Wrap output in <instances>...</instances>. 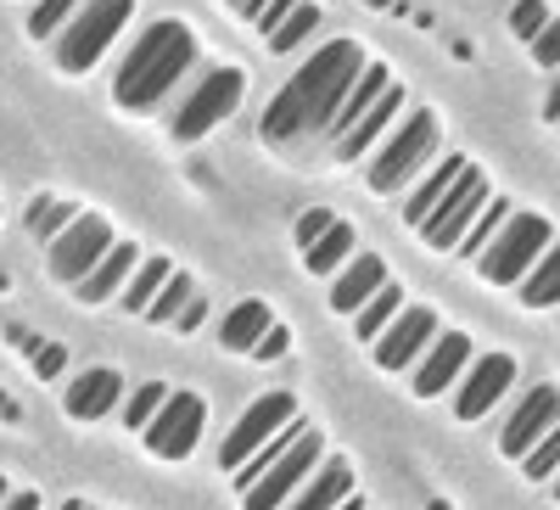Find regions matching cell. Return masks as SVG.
Returning a JSON list of instances; mask_svg holds the SVG:
<instances>
[{
    "label": "cell",
    "mask_w": 560,
    "mask_h": 510,
    "mask_svg": "<svg viewBox=\"0 0 560 510\" xmlns=\"http://www.w3.org/2000/svg\"><path fill=\"white\" fill-rule=\"evenodd\" d=\"M359 68H364V51L353 39L319 45V51L280 84V96L264 107V141L269 147H292V141H308V135L331 129V113L342 107Z\"/></svg>",
    "instance_id": "1"
},
{
    "label": "cell",
    "mask_w": 560,
    "mask_h": 510,
    "mask_svg": "<svg viewBox=\"0 0 560 510\" xmlns=\"http://www.w3.org/2000/svg\"><path fill=\"white\" fill-rule=\"evenodd\" d=\"M197 62V39H191V28L185 23H174V18H158L147 34L135 39V51L118 62V79H113V96H118V107H129V113H152L168 90L179 84V73Z\"/></svg>",
    "instance_id": "2"
},
{
    "label": "cell",
    "mask_w": 560,
    "mask_h": 510,
    "mask_svg": "<svg viewBox=\"0 0 560 510\" xmlns=\"http://www.w3.org/2000/svg\"><path fill=\"white\" fill-rule=\"evenodd\" d=\"M135 0H79V12L68 18V28H57V68L62 73H84L96 68L102 51L113 45V34L129 23Z\"/></svg>",
    "instance_id": "3"
},
{
    "label": "cell",
    "mask_w": 560,
    "mask_h": 510,
    "mask_svg": "<svg viewBox=\"0 0 560 510\" xmlns=\"http://www.w3.org/2000/svg\"><path fill=\"white\" fill-rule=\"evenodd\" d=\"M549 242H555V230H549L544 213H504L499 230L488 236V247L477 253V269L488 275V281L510 287V281H522L527 264H533Z\"/></svg>",
    "instance_id": "4"
},
{
    "label": "cell",
    "mask_w": 560,
    "mask_h": 510,
    "mask_svg": "<svg viewBox=\"0 0 560 510\" xmlns=\"http://www.w3.org/2000/svg\"><path fill=\"white\" fill-rule=\"evenodd\" d=\"M438 152V118L427 113V107H415L409 118H404V129H393L387 135V147L370 158V192H398V185L427 163Z\"/></svg>",
    "instance_id": "5"
},
{
    "label": "cell",
    "mask_w": 560,
    "mask_h": 510,
    "mask_svg": "<svg viewBox=\"0 0 560 510\" xmlns=\"http://www.w3.org/2000/svg\"><path fill=\"white\" fill-rule=\"evenodd\" d=\"M242 96H247V79L236 68H208L197 79V90L185 96V107L174 113V141H202L213 124H224L242 107Z\"/></svg>",
    "instance_id": "6"
},
{
    "label": "cell",
    "mask_w": 560,
    "mask_h": 510,
    "mask_svg": "<svg viewBox=\"0 0 560 510\" xmlns=\"http://www.w3.org/2000/svg\"><path fill=\"white\" fill-rule=\"evenodd\" d=\"M488 202V179H482V169H471V163H459V174L448 179V192L438 197V208L420 219L415 230L427 236V247H438V253H454V242L465 236V224L477 219V208Z\"/></svg>",
    "instance_id": "7"
},
{
    "label": "cell",
    "mask_w": 560,
    "mask_h": 510,
    "mask_svg": "<svg viewBox=\"0 0 560 510\" xmlns=\"http://www.w3.org/2000/svg\"><path fill=\"white\" fill-rule=\"evenodd\" d=\"M202 421H208V404L197 393H168L152 409V421L140 427V438H147V449L158 460H185L197 449V438H202Z\"/></svg>",
    "instance_id": "8"
},
{
    "label": "cell",
    "mask_w": 560,
    "mask_h": 510,
    "mask_svg": "<svg viewBox=\"0 0 560 510\" xmlns=\"http://www.w3.org/2000/svg\"><path fill=\"white\" fill-rule=\"evenodd\" d=\"M319 454H325L319 432H314V427H303V432L292 438V449L280 454V460H269V466L247 483V494H242V499H253V505H287V499H292V488L319 466Z\"/></svg>",
    "instance_id": "9"
},
{
    "label": "cell",
    "mask_w": 560,
    "mask_h": 510,
    "mask_svg": "<svg viewBox=\"0 0 560 510\" xmlns=\"http://www.w3.org/2000/svg\"><path fill=\"white\" fill-rule=\"evenodd\" d=\"M45 247H51V275H57V281H79V275L113 247V230L96 213H73Z\"/></svg>",
    "instance_id": "10"
},
{
    "label": "cell",
    "mask_w": 560,
    "mask_h": 510,
    "mask_svg": "<svg viewBox=\"0 0 560 510\" xmlns=\"http://www.w3.org/2000/svg\"><path fill=\"white\" fill-rule=\"evenodd\" d=\"M292 415H298V404H292V393H264L258 404H247V415H242V421L236 427H230V438L219 443V460H224V466L230 472H236L242 466V460L275 432V427H287L292 421Z\"/></svg>",
    "instance_id": "11"
},
{
    "label": "cell",
    "mask_w": 560,
    "mask_h": 510,
    "mask_svg": "<svg viewBox=\"0 0 560 510\" xmlns=\"http://www.w3.org/2000/svg\"><path fill=\"white\" fill-rule=\"evenodd\" d=\"M432 332H438L432 309H404V303H398V314L387 320L376 337H370V348H376V364H382V370H409L415 353L432 343Z\"/></svg>",
    "instance_id": "12"
},
{
    "label": "cell",
    "mask_w": 560,
    "mask_h": 510,
    "mask_svg": "<svg viewBox=\"0 0 560 510\" xmlns=\"http://www.w3.org/2000/svg\"><path fill=\"white\" fill-rule=\"evenodd\" d=\"M510 382H516V359L510 353H482L471 370H465V382L454 393V415L459 421H477V415H488L510 393Z\"/></svg>",
    "instance_id": "13"
},
{
    "label": "cell",
    "mask_w": 560,
    "mask_h": 510,
    "mask_svg": "<svg viewBox=\"0 0 560 510\" xmlns=\"http://www.w3.org/2000/svg\"><path fill=\"white\" fill-rule=\"evenodd\" d=\"M549 427H560V393L555 387H533L522 404H516V415L504 421V432H499V449L510 454V460H522Z\"/></svg>",
    "instance_id": "14"
},
{
    "label": "cell",
    "mask_w": 560,
    "mask_h": 510,
    "mask_svg": "<svg viewBox=\"0 0 560 510\" xmlns=\"http://www.w3.org/2000/svg\"><path fill=\"white\" fill-rule=\"evenodd\" d=\"M398 107H404V84H387L376 102H370L342 135H337V158H359V152H370L382 141V135L393 129V118H398Z\"/></svg>",
    "instance_id": "15"
},
{
    "label": "cell",
    "mask_w": 560,
    "mask_h": 510,
    "mask_svg": "<svg viewBox=\"0 0 560 510\" xmlns=\"http://www.w3.org/2000/svg\"><path fill=\"white\" fill-rule=\"evenodd\" d=\"M432 337H438V332H432ZM465 359H471V343H465L459 332H443V337L432 343L427 364L415 370V393H420V398H438V393H448V387H454V376L465 370Z\"/></svg>",
    "instance_id": "16"
},
{
    "label": "cell",
    "mask_w": 560,
    "mask_h": 510,
    "mask_svg": "<svg viewBox=\"0 0 560 510\" xmlns=\"http://www.w3.org/2000/svg\"><path fill=\"white\" fill-rule=\"evenodd\" d=\"M124 398V376L118 370H84V376L68 382V415L73 421H102V415H113Z\"/></svg>",
    "instance_id": "17"
},
{
    "label": "cell",
    "mask_w": 560,
    "mask_h": 510,
    "mask_svg": "<svg viewBox=\"0 0 560 510\" xmlns=\"http://www.w3.org/2000/svg\"><path fill=\"white\" fill-rule=\"evenodd\" d=\"M129 269H135V247H129V242H113V247L73 281V292H79L84 303H107V298L129 281Z\"/></svg>",
    "instance_id": "18"
},
{
    "label": "cell",
    "mask_w": 560,
    "mask_h": 510,
    "mask_svg": "<svg viewBox=\"0 0 560 510\" xmlns=\"http://www.w3.org/2000/svg\"><path fill=\"white\" fill-rule=\"evenodd\" d=\"M382 281H387V264H382V258H370V253L353 258V253H348V264H342V275H337V287H331V309L353 314Z\"/></svg>",
    "instance_id": "19"
},
{
    "label": "cell",
    "mask_w": 560,
    "mask_h": 510,
    "mask_svg": "<svg viewBox=\"0 0 560 510\" xmlns=\"http://www.w3.org/2000/svg\"><path fill=\"white\" fill-rule=\"evenodd\" d=\"M353 224H342V219H331V224H325L319 230V236L303 247V264L314 269V275H337L342 264H348V253H353Z\"/></svg>",
    "instance_id": "20"
},
{
    "label": "cell",
    "mask_w": 560,
    "mask_h": 510,
    "mask_svg": "<svg viewBox=\"0 0 560 510\" xmlns=\"http://www.w3.org/2000/svg\"><path fill=\"white\" fill-rule=\"evenodd\" d=\"M269 326V303L264 298H247V303H236L224 314V326H219V343L230 348V353H247L253 343H258V332Z\"/></svg>",
    "instance_id": "21"
},
{
    "label": "cell",
    "mask_w": 560,
    "mask_h": 510,
    "mask_svg": "<svg viewBox=\"0 0 560 510\" xmlns=\"http://www.w3.org/2000/svg\"><path fill=\"white\" fill-rule=\"evenodd\" d=\"M314 472H319L314 483L303 477V483L292 488V499H298V505H308V510H319V505H337V499H348V505H353V477H348L342 460H331V466H314Z\"/></svg>",
    "instance_id": "22"
},
{
    "label": "cell",
    "mask_w": 560,
    "mask_h": 510,
    "mask_svg": "<svg viewBox=\"0 0 560 510\" xmlns=\"http://www.w3.org/2000/svg\"><path fill=\"white\" fill-rule=\"evenodd\" d=\"M522 303H533V309H555V303H560V253H555V242L527 264V275H522Z\"/></svg>",
    "instance_id": "23"
},
{
    "label": "cell",
    "mask_w": 560,
    "mask_h": 510,
    "mask_svg": "<svg viewBox=\"0 0 560 510\" xmlns=\"http://www.w3.org/2000/svg\"><path fill=\"white\" fill-rule=\"evenodd\" d=\"M398 303H404V292H398L393 281H382L376 292H370V298L353 309V337H359V343H370V337H376V332L387 326V320L398 314Z\"/></svg>",
    "instance_id": "24"
},
{
    "label": "cell",
    "mask_w": 560,
    "mask_h": 510,
    "mask_svg": "<svg viewBox=\"0 0 560 510\" xmlns=\"http://www.w3.org/2000/svg\"><path fill=\"white\" fill-rule=\"evenodd\" d=\"M314 28H319V7L298 0V7H292L287 18H280V28H269L264 39H269V51H280V57H287V51H298V45H303Z\"/></svg>",
    "instance_id": "25"
},
{
    "label": "cell",
    "mask_w": 560,
    "mask_h": 510,
    "mask_svg": "<svg viewBox=\"0 0 560 510\" xmlns=\"http://www.w3.org/2000/svg\"><path fill=\"white\" fill-rule=\"evenodd\" d=\"M168 269H174L168 258H147V264H140V269H129V281L118 287V298H124V309H135V314H140V309H147V303H152V292H158V287L168 281Z\"/></svg>",
    "instance_id": "26"
},
{
    "label": "cell",
    "mask_w": 560,
    "mask_h": 510,
    "mask_svg": "<svg viewBox=\"0 0 560 510\" xmlns=\"http://www.w3.org/2000/svg\"><path fill=\"white\" fill-rule=\"evenodd\" d=\"M454 174H459V158H443V163L432 169V179H427V185H415V197H404V219H409V224L427 219V213L438 208V197L448 192V179H454Z\"/></svg>",
    "instance_id": "27"
},
{
    "label": "cell",
    "mask_w": 560,
    "mask_h": 510,
    "mask_svg": "<svg viewBox=\"0 0 560 510\" xmlns=\"http://www.w3.org/2000/svg\"><path fill=\"white\" fill-rule=\"evenodd\" d=\"M191 292H197V281H191V275L168 269V281H163V287L152 292V303L140 309V314H152V320H163V326H174V314H179L185 303H191Z\"/></svg>",
    "instance_id": "28"
},
{
    "label": "cell",
    "mask_w": 560,
    "mask_h": 510,
    "mask_svg": "<svg viewBox=\"0 0 560 510\" xmlns=\"http://www.w3.org/2000/svg\"><path fill=\"white\" fill-rule=\"evenodd\" d=\"M73 213H79V208H73L68 197H34V208H28V230H34V242H51Z\"/></svg>",
    "instance_id": "29"
},
{
    "label": "cell",
    "mask_w": 560,
    "mask_h": 510,
    "mask_svg": "<svg viewBox=\"0 0 560 510\" xmlns=\"http://www.w3.org/2000/svg\"><path fill=\"white\" fill-rule=\"evenodd\" d=\"M555 466H560V427H549L527 454H522V472L533 477V483H544V477H555Z\"/></svg>",
    "instance_id": "30"
},
{
    "label": "cell",
    "mask_w": 560,
    "mask_h": 510,
    "mask_svg": "<svg viewBox=\"0 0 560 510\" xmlns=\"http://www.w3.org/2000/svg\"><path fill=\"white\" fill-rule=\"evenodd\" d=\"M163 398H168V387H163V382H147V387H135L129 398H118V404H124V427H135V432H140V427L152 421V409H158Z\"/></svg>",
    "instance_id": "31"
},
{
    "label": "cell",
    "mask_w": 560,
    "mask_h": 510,
    "mask_svg": "<svg viewBox=\"0 0 560 510\" xmlns=\"http://www.w3.org/2000/svg\"><path fill=\"white\" fill-rule=\"evenodd\" d=\"M73 12H79V0H39V7L28 12V34H34V39H51Z\"/></svg>",
    "instance_id": "32"
},
{
    "label": "cell",
    "mask_w": 560,
    "mask_h": 510,
    "mask_svg": "<svg viewBox=\"0 0 560 510\" xmlns=\"http://www.w3.org/2000/svg\"><path fill=\"white\" fill-rule=\"evenodd\" d=\"M544 23H549V7H544V0H516V12H510V28H516L522 39H533Z\"/></svg>",
    "instance_id": "33"
},
{
    "label": "cell",
    "mask_w": 560,
    "mask_h": 510,
    "mask_svg": "<svg viewBox=\"0 0 560 510\" xmlns=\"http://www.w3.org/2000/svg\"><path fill=\"white\" fill-rule=\"evenodd\" d=\"M533 57H538V68H549V73L560 68V23H555V18L533 34Z\"/></svg>",
    "instance_id": "34"
},
{
    "label": "cell",
    "mask_w": 560,
    "mask_h": 510,
    "mask_svg": "<svg viewBox=\"0 0 560 510\" xmlns=\"http://www.w3.org/2000/svg\"><path fill=\"white\" fill-rule=\"evenodd\" d=\"M62 370H68V348H62V343H39V348H34V376L57 382Z\"/></svg>",
    "instance_id": "35"
},
{
    "label": "cell",
    "mask_w": 560,
    "mask_h": 510,
    "mask_svg": "<svg viewBox=\"0 0 560 510\" xmlns=\"http://www.w3.org/2000/svg\"><path fill=\"white\" fill-rule=\"evenodd\" d=\"M247 353H253V359H280V353H287V326H275V320H269Z\"/></svg>",
    "instance_id": "36"
},
{
    "label": "cell",
    "mask_w": 560,
    "mask_h": 510,
    "mask_svg": "<svg viewBox=\"0 0 560 510\" xmlns=\"http://www.w3.org/2000/svg\"><path fill=\"white\" fill-rule=\"evenodd\" d=\"M325 224H331V213H325V208H308V213L298 219V247H308V242L319 236V230H325Z\"/></svg>",
    "instance_id": "37"
},
{
    "label": "cell",
    "mask_w": 560,
    "mask_h": 510,
    "mask_svg": "<svg viewBox=\"0 0 560 510\" xmlns=\"http://www.w3.org/2000/svg\"><path fill=\"white\" fill-rule=\"evenodd\" d=\"M202 314H208V303H202V292H191V303L174 314V332H197V326H202Z\"/></svg>",
    "instance_id": "38"
},
{
    "label": "cell",
    "mask_w": 560,
    "mask_h": 510,
    "mask_svg": "<svg viewBox=\"0 0 560 510\" xmlns=\"http://www.w3.org/2000/svg\"><path fill=\"white\" fill-rule=\"evenodd\" d=\"M39 343H45V337H34L28 326H7V348H12V353H23V359H34V348H39Z\"/></svg>",
    "instance_id": "39"
},
{
    "label": "cell",
    "mask_w": 560,
    "mask_h": 510,
    "mask_svg": "<svg viewBox=\"0 0 560 510\" xmlns=\"http://www.w3.org/2000/svg\"><path fill=\"white\" fill-rule=\"evenodd\" d=\"M292 7H298V0H269V7L253 18V28H264V34H269V28H280V18H287Z\"/></svg>",
    "instance_id": "40"
},
{
    "label": "cell",
    "mask_w": 560,
    "mask_h": 510,
    "mask_svg": "<svg viewBox=\"0 0 560 510\" xmlns=\"http://www.w3.org/2000/svg\"><path fill=\"white\" fill-rule=\"evenodd\" d=\"M264 7H269V0H230V12H236V18H247V23H253Z\"/></svg>",
    "instance_id": "41"
},
{
    "label": "cell",
    "mask_w": 560,
    "mask_h": 510,
    "mask_svg": "<svg viewBox=\"0 0 560 510\" xmlns=\"http://www.w3.org/2000/svg\"><path fill=\"white\" fill-rule=\"evenodd\" d=\"M0 415H7V421H18V404H12V398H0Z\"/></svg>",
    "instance_id": "42"
},
{
    "label": "cell",
    "mask_w": 560,
    "mask_h": 510,
    "mask_svg": "<svg viewBox=\"0 0 560 510\" xmlns=\"http://www.w3.org/2000/svg\"><path fill=\"white\" fill-rule=\"evenodd\" d=\"M364 7H398V0H364Z\"/></svg>",
    "instance_id": "43"
},
{
    "label": "cell",
    "mask_w": 560,
    "mask_h": 510,
    "mask_svg": "<svg viewBox=\"0 0 560 510\" xmlns=\"http://www.w3.org/2000/svg\"><path fill=\"white\" fill-rule=\"evenodd\" d=\"M7 494H12V488H7V483H0V505H7Z\"/></svg>",
    "instance_id": "44"
}]
</instances>
